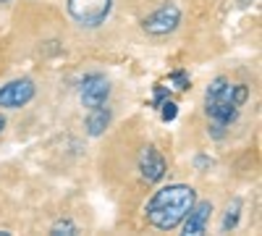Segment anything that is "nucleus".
<instances>
[{
  "label": "nucleus",
  "instance_id": "1",
  "mask_svg": "<svg viewBox=\"0 0 262 236\" xmlns=\"http://www.w3.org/2000/svg\"><path fill=\"white\" fill-rule=\"evenodd\" d=\"M196 202V191L189 184H168L158 189L149 197L144 212H147V223L155 226L158 231H173L179 228L181 221L186 218V212Z\"/></svg>",
  "mask_w": 262,
  "mask_h": 236
},
{
  "label": "nucleus",
  "instance_id": "2",
  "mask_svg": "<svg viewBox=\"0 0 262 236\" xmlns=\"http://www.w3.org/2000/svg\"><path fill=\"white\" fill-rule=\"evenodd\" d=\"M231 90H233V81L228 76H215L205 90V113H207V118L212 123L226 126V128L238 118V108L233 105Z\"/></svg>",
  "mask_w": 262,
  "mask_h": 236
},
{
  "label": "nucleus",
  "instance_id": "3",
  "mask_svg": "<svg viewBox=\"0 0 262 236\" xmlns=\"http://www.w3.org/2000/svg\"><path fill=\"white\" fill-rule=\"evenodd\" d=\"M113 3L116 0H66V11L81 29H97L107 21Z\"/></svg>",
  "mask_w": 262,
  "mask_h": 236
},
{
  "label": "nucleus",
  "instance_id": "4",
  "mask_svg": "<svg viewBox=\"0 0 262 236\" xmlns=\"http://www.w3.org/2000/svg\"><path fill=\"white\" fill-rule=\"evenodd\" d=\"M179 24H181V8L176 3H165L142 21V29L149 37H168L179 29Z\"/></svg>",
  "mask_w": 262,
  "mask_h": 236
},
{
  "label": "nucleus",
  "instance_id": "5",
  "mask_svg": "<svg viewBox=\"0 0 262 236\" xmlns=\"http://www.w3.org/2000/svg\"><path fill=\"white\" fill-rule=\"evenodd\" d=\"M34 81L32 79H13L8 81L6 87H0V108H6V111H18V108H24V105H29L34 100Z\"/></svg>",
  "mask_w": 262,
  "mask_h": 236
},
{
  "label": "nucleus",
  "instance_id": "6",
  "mask_svg": "<svg viewBox=\"0 0 262 236\" xmlns=\"http://www.w3.org/2000/svg\"><path fill=\"white\" fill-rule=\"evenodd\" d=\"M107 97H111V81H107L102 74H86L79 84V100L84 108H97V105H105Z\"/></svg>",
  "mask_w": 262,
  "mask_h": 236
},
{
  "label": "nucleus",
  "instance_id": "7",
  "mask_svg": "<svg viewBox=\"0 0 262 236\" xmlns=\"http://www.w3.org/2000/svg\"><path fill=\"white\" fill-rule=\"evenodd\" d=\"M137 168H139V174H142V179H144L147 184H158V181H163L165 174H168V163H165V158L160 155V149H155V147H144V149H142Z\"/></svg>",
  "mask_w": 262,
  "mask_h": 236
},
{
  "label": "nucleus",
  "instance_id": "8",
  "mask_svg": "<svg viewBox=\"0 0 262 236\" xmlns=\"http://www.w3.org/2000/svg\"><path fill=\"white\" fill-rule=\"evenodd\" d=\"M210 218H212V202H210V200H205V202H194L191 210L186 212V218L181 221V228H184L186 236L205 233Z\"/></svg>",
  "mask_w": 262,
  "mask_h": 236
},
{
  "label": "nucleus",
  "instance_id": "9",
  "mask_svg": "<svg viewBox=\"0 0 262 236\" xmlns=\"http://www.w3.org/2000/svg\"><path fill=\"white\" fill-rule=\"evenodd\" d=\"M111 118H113V111L105 105H97V108H90V116H86V134L90 137H100L107 126H111Z\"/></svg>",
  "mask_w": 262,
  "mask_h": 236
},
{
  "label": "nucleus",
  "instance_id": "10",
  "mask_svg": "<svg viewBox=\"0 0 262 236\" xmlns=\"http://www.w3.org/2000/svg\"><path fill=\"white\" fill-rule=\"evenodd\" d=\"M238 218H242V200H233L228 207H226V216H223V231H233L238 226Z\"/></svg>",
  "mask_w": 262,
  "mask_h": 236
},
{
  "label": "nucleus",
  "instance_id": "11",
  "mask_svg": "<svg viewBox=\"0 0 262 236\" xmlns=\"http://www.w3.org/2000/svg\"><path fill=\"white\" fill-rule=\"evenodd\" d=\"M191 87V79L186 71H173L168 76V90H176V92H186Z\"/></svg>",
  "mask_w": 262,
  "mask_h": 236
},
{
  "label": "nucleus",
  "instance_id": "12",
  "mask_svg": "<svg viewBox=\"0 0 262 236\" xmlns=\"http://www.w3.org/2000/svg\"><path fill=\"white\" fill-rule=\"evenodd\" d=\"M50 233H55V236H74V233H79V226L71 221V218H63V221H58L53 228H50Z\"/></svg>",
  "mask_w": 262,
  "mask_h": 236
},
{
  "label": "nucleus",
  "instance_id": "13",
  "mask_svg": "<svg viewBox=\"0 0 262 236\" xmlns=\"http://www.w3.org/2000/svg\"><path fill=\"white\" fill-rule=\"evenodd\" d=\"M158 111H160V118H163L165 123H170V121H176V116H179V105L168 97L165 102L158 105Z\"/></svg>",
  "mask_w": 262,
  "mask_h": 236
},
{
  "label": "nucleus",
  "instance_id": "14",
  "mask_svg": "<svg viewBox=\"0 0 262 236\" xmlns=\"http://www.w3.org/2000/svg\"><path fill=\"white\" fill-rule=\"evenodd\" d=\"M231 97H233V105H236V108H242V105L249 100V87H247V84H233Z\"/></svg>",
  "mask_w": 262,
  "mask_h": 236
},
{
  "label": "nucleus",
  "instance_id": "15",
  "mask_svg": "<svg viewBox=\"0 0 262 236\" xmlns=\"http://www.w3.org/2000/svg\"><path fill=\"white\" fill-rule=\"evenodd\" d=\"M168 97H170V90L163 87V84H158V87H155V97H152V108H158V105L165 102Z\"/></svg>",
  "mask_w": 262,
  "mask_h": 236
},
{
  "label": "nucleus",
  "instance_id": "16",
  "mask_svg": "<svg viewBox=\"0 0 262 236\" xmlns=\"http://www.w3.org/2000/svg\"><path fill=\"white\" fill-rule=\"evenodd\" d=\"M194 165L202 170V168H210V165H212V160H210V158H205V155H196V158H194Z\"/></svg>",
  "mask_w": 262,
  "mask_h": 236
},
{
  "label": "nucleus",
  "instance_id": "17",
  "mask_svg": "<svg viewBox=\"0 0 262 236\" xmlns=\"http://www.w3.org/2000/svg\"><path fill=\"white\" fill-rule=\"evenodd\" d=\"M3 128H6V118H3V116H0V132H3Z\"/></svg>",
  "mask_w": 262,
  "mask_h": 236
},
{
  "label": "nucleus",
  "instance_id": "18",
  "mask_svg": "<svg viewBox=\"0 0 262 236\" xmlns=\"http://www.w3.org/2000/svg\"><path fill=\"white\" fill-rule=\"evenodd\" d=\"M0 3H8V0H0Z\"/></svg>",
  "mask_w": 262,
  "mask_h": 236
}]
</instances>
